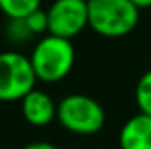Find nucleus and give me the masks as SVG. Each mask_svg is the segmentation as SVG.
Returning a JSON list of instances; mask_svg holds the SVG:
<instances>
[{
    "mask_svg": "<svg viewBox=\"0 0 151 149\" xmlns=\"http://www.w3.org/2000/svg\"><path fill=\"white\" fill-rule=\"evenodd\" d=\"M30 62L37 79L42 82H58L74 69L76 49L70 39L47 34L39 39L30 53Z\"/></svg>",
    "mask_w": 151,
    "mask_h": 149,
    "instance_id": "1",
    "label": "nucleus"
},
{
    "mask_svg": "<svg viewBox=\"0 0 151 149\" xmlns=\"http://www.w3.org/2000/svg\"><path fill=\"white\" fill-rule=\"evenodd\" d=\"M139 11L132 0H90V28L107 39L125 37L135 30Z\"/></svg>",
    "mask_w": 151,
    "mask_h": 149,
    "instance_id": "2",
    "label": "nucleus"
},
{
    "mask_svg": "<svg viewBox=\"0 0 151 149\" xmlns=\"http://www.w3.org/2000/svg\"><path fill=\"white\" fill-rule=\"evenodd\" d=\"M56 119L70 133L93 135L104 128L106 111L97 98L83 93H72L58 102Z\"/></svg>",
    "mask_w": 151,
    "mask_h": 149,
    "instance_id": "3",
    "label": "nucleus"
},
{
    "mask_svg": "<svg viewBox=\"0 0 151 149\" xmlns=\"http://www.w3.org/2000/svg\"><path fill=\"white\" fill-rule=\"evenodd\" d=\"M37 81L30 56L14 49L0 51V102H21Z\"/></svg>",
    "mask_w": 151,
    "mask_h": 149,
    "instance_id": "4",
    "label": "nucleus"
},
{
    "mask_svg": "<svg viewBox=\"0 0 151 149\" xmlns=\"http://www.w3.org/2000/svg\"><path fill=\"white\" fill-rule=\"evenodd\" d=\"M49 34L72 39L90 27L88 0H55L47 9Z\"/></svg>",
    "mask_w": 151,
    "mask_h": 149,
    "instance_id": "5",
    "label": "nucleus"
},
{
    "mask_svg": "<svg viewBox=\"0 0 151 149\" xmlns=\"http://www.w3.org/2000/svg\"><path fill=\"white\" fill-rule=\"evenodd\" d=\"M21 114L32 126H47L56 119L58 104H55L51 95L35 88L21 100Z\"/></svg>",
    "mask_w": 151,
    "mask_h": 149,
    "instance_id": "6",
    "label": "nucleus"
},
{
    "mask_svg": "<svg viewBox=\"0 0 151 149\" xmlns=\"http://www.w3.org/2000/svg\"><path fill=\"white\" fill-rule=\"evenodd\" d=\"M121 149H151V116L139 112L125 121L118 137Z\"/></svg>",
    "mask_w": 151,
    "mask_h": 149,
    "instance_id": "7",
    "label": "nucleus"
},
{
    "mask_svg": "<svg viewBox=\"0 0 151 149\" xmlns=\"http://www.w3.org/2000/svg\"><path fill=\"white\" fill-rule=\"evenodd\" d=\"M4 35L12 46H25L35 37V34L27 23V18H7Z\"/></svg>",
    "mask_w": 151,
    "mask_h": 149,
    "instance_id": "8",
    "label": "nucleus"
},
{
    "mask_svg": "<svg viewBox=\"0 0 151 149\" xmlns=\"http://www.w3.org/2000/svg\"><path fill=\"white\" fill-rule=\"evenodd\" d=\"M40 9V0H0V12L5 18H27Z\"/></svg>",
    "mask_w": 151,
    "mask_h": 149,
    "instance_id": "9",
    "label": "nucleus"
},
{
    "mask_svg": "<svg viewBox=\"0 0 151 149\" xmlns=\"http://www.w3.org/2000/svg\"><path fill=\"white\" fill-rule=\"evenodd\" d=\"M135 104L139 112L151 116V70L144 72L135 86Z\"/></svg>",
    "mask_w": 151,
    "mask_h": 149,
    "instance_id": "10",
    "label": "nucleus"
},
{
    "mask_svg": "<svg viewBox=\"0 0 151 149\" xmlns=\"http://www.w3.org/2000/svg\"><path fill=\"white\" fill-rule=\"evenodd\" d=\"M27 23H28L30 30H32L35 35H40V34H46V32H49L47 11H42V9L34 11L32 14H28V16H27Z\"/></svg>",
    "mask_w": 151,
    "mask_h": 149,
    "instance_id": "11",
    "label": "nucleus"
},
{
    "mask_svg": "<svg viewBox=\"0 0 151 149\" xmlns=\"http://www.w3.org/2000/svg\"><path fill=\"white\" fill-rule=\"evenodd\" d=\"M21 149H58L56 146H53L51 142H46V140H37V142H30L27 146H23Z\"/></svg>",
    "mask_w": 151,
    "mask_h": 149,
    "instance_id": "12",
    "label": "nucleus"
},
{
    "mask_svg": "<svg viewBox=\"0 0 151 149\" xmlns=\"http://www.w3.org/2000/svg\"><path fill=\"white\" fill-rule=\"evenodd\" d=\"M139 9H148V7H151V0H132Z\"/></svg>",
    "mask_w": 151,
    "mask_h": 149,
    "instance_id": "13",
    "label": "nucleus"
},
{
    "mask_svg": "<svg viewBox=\"0 0 151 149\" xmlns=\"http://www.w3.org/2000/svg\"><path fill=\"white\" fill-rule=\"evenodd\" d=\"M88 2H90V0H88Z\"/></svg>",
    "mask_w": 151,
    "mask_h": 149,
    "instance_id": "14",
    "label": "nucleus"
}]
</instances>
